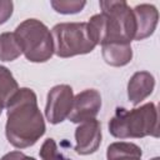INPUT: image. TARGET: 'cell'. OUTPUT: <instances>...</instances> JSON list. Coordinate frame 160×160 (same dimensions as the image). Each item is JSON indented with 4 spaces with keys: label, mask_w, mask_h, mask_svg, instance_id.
Segmentation results:
<instances>
[{
    "label": "cell",
    "mask_w": 160,
    "mask_h": 160,
    "mask_svg": "<svg viewBox=\"0 0 160 160\" xmlns=\"http://www.w3.org/2000/svg\"><path fill=\"white\" fill-rule=\"evenodd\" d=\"M6 109L5 134L14 148H30L45 134V121L38 108L36 94L31 89H19Z\"/></svg>",
    "instance_id": "6da1fadb"
},
{
    "label": "cell",
    "mask_w": 160,
    "mask_h": 160,
    "mask_svg": "<svg viewBox=\"0 0 160 160\" xmlns=\"http://www.w3.org/2000/svg\"><path fill=\"white\" fill-rule=\"evenodd\" d=\"M101 12L90 18L88 31L98 45L109 42L130 44L135 36V18L132 9L122 0H102L99 2Z\"/></svg>",
    "instance_id": "7a4b0ae2"
},
{
    "label": "cell",
    "mask_w": 160,
    "mask_h": 160,
    "mask_svg": "<svg viewBox=\"0 0 160 160\" xmlns=\"http://www.w3.org/2000/svg\"><path fill=\"white\" fill-rule=\"evenodd\" d=\"M109 132L118 139L159 138L156 105L148 102L132 110L118 108L109 121Z\"/></svg>",
    "instance_id": "3957f363"
},
{
    "label": "cell",
    "mask_w": 160,
    "mask_h": 160,
    "mask_svg": "<svg viewBox=\"0 0 160 160\" xmlns=\"http://www.w3.org/2000/svg\"><path fill=\"white\" fill-rule=\"evenodd\" d=\"M21 52L31 62H45L54 54L52 35L49 28L36 19H26L14 31Z\"/></svg>",
    "instance_id": "277c9868"
},
{
    "label": "cell",
    "mask_w": 160,
    "mask_h": 160,
    "mask_svg": "<svg viewBox=\"0 0 160 160\" xmlns=\"http://www.w3.org/2000/svg\"><path fill=\"white\" fill-rule=\"evenodd\" d=\"M54 54L59 58H71L91 52L96 44L91 40L86 22H60L52 30Z\"/></svg>",
    "instance_id": "5b68a950"
},
{
    "label": "cell",
    "mask_w": 160,
    "mask_h": 160,
    "mask_svg": "<svg viewBox=\"0 0 160 160\" xmlns=\"http://www.w3.org/2000/svg\"><path fill=\"white\" fill-rule=\"evenodd\" d=\"M72 100L74 94L69 85L61 84L51 88L48 92L45 106V116L48 121L54 125L62 122L70 114Z\"/></svg>",
    "instance_id": "8992f818"
},
{
    "label": "cell",
    "mask_w": 160,
    "mask_h": 160,
    "mask_svg": "<svg viewBox=\"0 0 160 160\" xmlns=\"http://www.w3.org/2000/svg\"><path fill=\"white\" fill-rule=\"evenodd\" d=\"M101 109V95L95 89H86L74 96L68 119L71 122L81 124L95 119Z\"/></svg>",
    "instance_id": "52a82bcc"
},
{
    "label": "cell",
    "mask_w": 160,
    "mask_h": 160,
    "mask_svg": "<svg viewBox=\"0 0 160 160\" xmlns=\"http://www.w3.org/2000/svg\"><path fill=\"white\" fill-rule=\"evenodd\" d=\"M76 145L74 150L80 155L95 152L101 144V125L96 119L81 122L75 130Z\"/></svg>",
    "instance_id": "ba28073f"
},
{
    "label": "cell",
    "mask_w": 160,
    "mask_h": 160,
    "mask_svg": "<svg viewBox=\"0 0 160 160\" xmlns=\"http://www.w3.org/2000/svg\"><path fill=\"white\" fill-rule=\"evenodd\" d=\"M132 14L136 25L134 40L140 41L152 35L159 20L158 9L151 4H140L132 9Z\"/></svg>",
    "instance_id": "9c48e42d"
},
{
    "label": "cell",
    "mask_w": 160,
    "mask_h": 160,
    "mask_svg": "<svg viewBox=\"0 0 160 160\" xmlns=\"http://www.w3.org/2000/svg\"><path fill=\"white\" fill-rule=\"evenodd\" d=\"M154 88V76L148 71H138L128 82V98L132 105H138L152 92Z\"/></svg>",
    "instance_id": "30bf717a"
},
{
    "label": "cell",
    "mask_w": 160,
    "mask_h": 160,
    "mask_svg": "<svg viewBox=\"0 0 160 160\" xmlns=\"http://www.w3.org/2000/svg\"><path fill=\"white\" fill-rule=\"evenodd\" d=\"M102 59L110 66H124L132 59V49L126 42H109L101 45Z\"/></svg>",
    "instance_id": "8fae6325"
},
{
    "label": "cell",
    "mask_w": 160,
    "mask_h": 160,
    "mask_svg": "<svg viewBox=\"0 0 160 160\" xmlns=\"http://www.w3.org/2000/svg\"><path fill=\"white\" fill-rule=\"evenodd\" d=\"M141 155L142 151L136 144L126 141L112 142L106 150L108 160H141Z\"/></svg>",
    "instance_id": "7c38bea8"
},
{
    "label": "cell",
    "mask_w": 160,
    "mask_h": 160,
    "mask_svg": "<svg viewBox=\"0 0 160 160\" xmlns=\"http://www.w3.org/2000/svg\"><path fill=\"white\" fill-rule=\"evenodd\" d=\"M19 85L14 79L11 71L0 65V108H6L12 99V96L18 92Z\"/></svg>",
    "instance_id": "4fadbf2b"
},
{
    "label": "cell",
    "mask_w": 160,
    "mask_h": 160,
    "mask_svg": "<svg viewBox=\"0 0 160 160\" xmlns=\"http://www.w3.org/2000/svg\"><path fill=\"white\" fill-rule=\"evenodd\" d=\"M21 49L14 32L0 34V60L12 61L21 55Z\"/></svg>",
    "instance_id": "5bb4252c"
},
{
    "label": "cell",
    "mask_w": 160,
    "mask_h": 160,
    "mask_svg": "<svg viewBox=\"0 0 160 160\" xmlns=\"http://www.w3.org/2000/svg\"><path fill=\"white\" fill-rule=\"evenodd\" d=\"M50 5L56 12L68 15V14L80 12L85 8L86 1L84 0H52Z\"/></svg>",
    "instance_id": "9a60e30c"
},
{
    "label": "cell",
    "mask_w": 160,
    "mask_h": 160,
    "mask_svg": "<svg viewBox=\"0 0 160 160\" xmlns=\"http://www.w3.org/2000/svg\"><path fill=\"white\" fill-rule=\"evenodd\" d=\"M14 4L9 0H0V25L6 22L12 15Z\"/></svg>",
    "instance_id": "2e32d148"
},
{
    "label": "cell",
    "mask_w": 160,
    "mask_h": 160,
    "mask_svg": "<svg viewBox=\"0 0 160 160\" xmlns=\"http://www.w3.org/2000/svg\"><path fill=\"white\" fill-rule=\"evenodd\" d=\"M0 160H35V159L30 158V156H26L21 151H11V152L5 154Z\"/></svg>",
    "instance_id": "e0dca14e"
},
{
    "label": "cell",
    "mask_w": 160,
    "mask_h": 160,
    "mask_svg": "<svg viewBox=\"0 0 160 160\" xmlns=\"http://www.w3.org/2000/svg\"><path fill=\"white\" fill-rule=\"evenodd\" d=\"M49 160H71V159H69V158H66V156H64L60 151H58L55 155H52Z\"/></svg>",
    "instance_id": "ac0fdd59"
},
{
    "label": "cell",
    "mask_w": 160,
    "mask_h": 160,
    "mask_svg": "<svg viewBox=\"0 0 160 160\" xmlns=\"http://www.w3.org/2000/svg\"><path fill=\"white\" fill-rule=\"evenodd\" d=\"M151 160H160L159 158H154V159H151Z\"/></svg>",
    "instance_id": "d6986e66"
},
{
    "label": "cell",
    "mask_w": 160,
    "mask_h": 160,
    "mask_svg": "<svg viewBox=\"0 0 160 160\" xmlns=\"http://www.w3.org/2000/svg\"><path fill=\"white\" fill-rule=\"evenodd\" d=\"M1 110H2V109H1V108H0V114H1Z\"/></svg>",
    "instance_id": "ffe728a7"
}]
</instances>
